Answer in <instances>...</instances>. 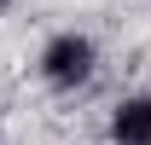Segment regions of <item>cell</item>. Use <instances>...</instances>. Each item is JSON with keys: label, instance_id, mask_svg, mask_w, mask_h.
I'll return each mask as SVG.
<instances>
[{"label": "cell", "instance_id": "cell-1", "mask_svg": "<svg viewBox=\"0 0 151 145\" xmlns=\"http://www.w3.org/2000/svg\"><path fill=\"white\" fill-rule=\"evenodd\" d=\"M41 64H47V75H52L58 87H76V81H87V75H93V47H87L81 35H58L52 47H47Z\"/></svg>", "mask_w": 151, "mask_h": 145}, {"label": "cell", "instance_id": "cell-2", "mask_svg": "<svg viewBox=\"0 0 151 145\" xmlns=\"http://www.w3.org/2000/svg\"><path fill=\"white\" fill-rule=\"evenodd\" d=\"M111 134H116L122 145H151V99L122 105V110H116V122H111Z\"/></svg>", "mask_w": 151, "mask_h": 145}]
</instances>
